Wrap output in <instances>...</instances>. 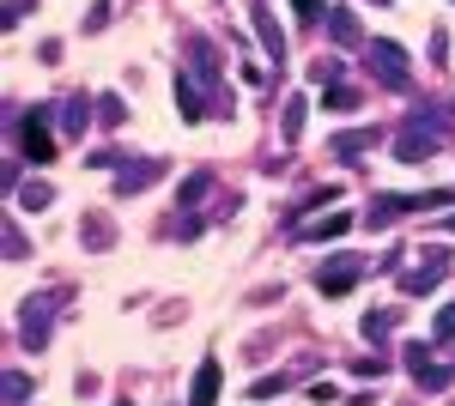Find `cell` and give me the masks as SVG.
Masks as SVG:
<instances>
[{"mask_svg": "<svg viewBox=\"0 0 455 406\" xmlns=\"http://www.w3.org/2000/svg\"><path fill=\"white\" fill-rule=\"evenodd\" d=\"M443 231H455V212H450V219H443Z\"/></svg>", "mask_w": 455, "mask_h": 406, "instance_id": "32", "label": "cell"}, {"mask_svg": "<svg viewBox=\"0 0 455 406\" xmlns=\"http://www.w3.org/2000/svg\"><path fill=\"white\" fill-rule=\"evenodd\" d=\"M407 370H413V382L431 388V394L455 382V364H431V358H425V346H407Z\"/></svg>", "mask_w": 455, "mask_h": 406, "instance_id": "9", "label": "cell"}, {"mask_svg": "<svg viewBox=\"0 0 455 406\" xmlns=\"http://www.w3.org/2000/svg\"><path fill=\"white\" fill-rule=\"evenodd\" d=\"M49 328H55V298H25V315H19L25 346H43V339H49Z\"/></svg>", "mask_w": 455, "mask_h": 406, "instance_id": "8", "label": "cell"}, {"mask_svg": "<svg viewBox=\"0 0 455 406\" xmlns=\"http://www.w3.org/2000/svg\"><path fill=\"white\" fill-rule=\"evenodd\" d=\"M352 225H358L352 212H328V219H315V225H298V237L304 243H328V237H347Z\"/></svg>", "mask_w": 455, "mask_h": 406, "instance_id": "16", "label": "cell"}, {"mask_svg": "<svg viewBox=\"0 0 455 406\" xmlns=\"http://www.w3.org/2000/svg\"><path fill=\"white\" fill-rule=\"evenodd\" d=\"M188 79H195L201 92H219V79H225L219 49H212V36H201V31H188Z\"/></svg>", "mask_w": 455, "mask_h": 406, "instance_id": "5", "label": "cell"}, {"mask_svg": "<svg viewBox=\"0 0 455 406\" xmlns=\"http://www.w3.org/2000/svg\"><path fill=\"white\" fill-rule=\"evenodd\" d=\"M49 201H55V188H49V182H25V188H19V206H25V212H43Z\"/></svg>", "mask_w": 455, "mask_h": 406, "instance_id": "21", "label": "cell"}, {"mask_svg": "<svg viewBox=\"0 0 455 406\" xmlns=\"http://www.w3.org/2000/svg\"><path fill=\"white\" fill-rule=\"evenodd\" d=\"M304 109H310L304 98H285V139H298V134H304Z\"/></svg>", "mask_w": 455, "mask_h": 406, "instance_id": "24", "label": "cell"}, {"mask_svg": "<svg viewBox=\"0 0 455 406\" xmlns=\"http://www.w3.org/2000/svg\"><path fill=\"white\" fill-rule=\"evenodd\" d=\"M364 339H383V334H395V309H364Z\"/></svg>", "mask_w": 455, "mask_h": 406, "instance_id": "20", "label": "cell"}, {"mask_svg": "<svg viewBox=\"0 0 455 406\" xmlns=\"http://www.w3.org/2000/svg\"><path fill=\"white\" fill-rule=\"evenodd\" d=\"M443 146H450V122L431 115V109H419V115H407V128L395 139V164H425V158L443 152Z\"/></svg>", "mask_w": 455, "mask_h": 406, "instance_id": "1", "label": "cell"}, {"mask_svg": "<svg viewBox=\"0 0 455 406\" xmlns=\"http://www.w3.org/2000/svg\"><path fill=\"white\" fill-rule=\"evenodd\" d=\"M31 388H36V382L25 370H6V406H25V401H31Z\"/></svg>", "mask_w": 455, "mask_h": 406, "instance_id": "22", "label": "cell"}, {"mask_svg": "<svg viewBox=\"0 0 455 406\" xmlns=\"http://www.w3.org/2000/svg\"><path fill=\"white\" fill-rule=\"evenodd\" d=\"M98 122H104V128H122V122H128V109H122V98H116V92H104V98H98Z\"/></svg>", "mask_w": 455, "mask_h": 406, "instance_id": "23", "label": "cell"}, {"mask_svg": "<svg viewBox=\"0 0 455 406\" xmlns=\"http://www.w3.org/2000/svg\"><path fill=\"white\" fill-rule=\"evenodd\" d=\"M109 176H116V195H140V188H152L164 176V158H122Z\"/></svg>", "mask_w": 455, "mask_h": 406, "instance_id": "7", "label": "cell"}, {"mask_svg": "<svg viewBox=\"0 0 455 406\" xmlns=\"http://www.w3.org/2000/svg\"><path fill=\"white\" fill-rule=\"evenodd\" d=\"M431 339H437V346H443V339H455V304L437 309V322H431Z\"/></svg>", "mask_w": 455, "mask_h": 406, "instance_id": "25", "label": "cell"}, {"mask_svg": "<svg viewBox=\"0 0 455 406\" xmlns=\"http://www.w3.org/2000/svg\"><path fill=\"white\" fill-rule=\"evenodd\" d=\"M358 279H364V261H334V267L315 273V291H322V298H347Z\"/></svg>", "mask_w": 455, "mask_h": 406, "instance_id": "10", "label": "cell"}, {"mask_svg": "<svg viewBox=\"0 0 455 406\" xmlns=\"http://www.w3.org/2000/svg\"><path fill=\"white\" fill-rule=\"evenodd\" d=\"M285 388V376H261V382H255V388H249V394H255V401H274V394H280Z\"/></svg>", "mask_w": 455, "mask_h": 406, "instance_id": "29", "label": "cell"}, {"mask_svg": "<svg viewBox=\"0 0 455 406\" xmlns=\"http://www.w3.org/2000/svg\"><path fill=\"white\" fill-rule=\"evenodd\" d=\"M291 12H304V19H315V12H322V0H291Z\"/></svg>", "mask_w": 455, "mask_h": 406, "instance_id": "31", "label": "cell"}, {"mask_svg": "<svg viewBox=\"0 0 455 406\" xmlns=\"http://www.w3.org/2000/svg\"><path fill=\"white\" fill-rule=\"evenodd\" d=\"M371 68H377V79H383L388 92H413V68H407V49H401V43L377 36V43H371Z\"/></svg>", "mask_w": 455, "mask_h": 406, "instance_id": "4", "label": "cell"}, {"mask_svg": "<svg viewBox=\"0 0 455 406\" xmlns=\"http://www.w3.org/2000/svg\"><path fill=\"white\" fill-rule=\"evenodd\" d=\"M328 109H358V92L352 85H328Z\"/></svg>", "mask_w": 455, "mask_h": 406, "instance_id": "26", "label": "cell"}, {"mask_svg": "<svg viewBox=\"0 0 455 406\" xmlns=\"http://www.w3.org/2000/svg\"><path fill=\"white\" fill-rule=\"evenodd\" d=\"M79 243H85V249H109V243H116V225H109L104 212H92V219L79 225Z\"/></svg>", "mask_w": 455, "mask_h": 406, "instance_id": "17", "label": "cell"}, {"mask_svg": "<svg viewBox=\"0 0 455 406\" xmlns=\"http://www.w3.org/2000/svg\"><path fill=\"white\" fill-rule=\"evenodd\" d=\"M377 139H383L377 128H347V134L328 139V158H347V164H352L358 152H377Z\"/></svg>", "mask_w": 455, "mask_h": 406, "instance_id": "11", "label": "cell"}, {"mask_svg": "<svg viewBox=\"0 0 455 406\" xmlns=\"http://www.w3.org/2000/svg\"><path fill=\"white\" fill-rule=\"evenodd\" d=\"M328 36H334L340 49H358V43H364V25H358V12H352V6H328Z\"/></svg>", "mask_w": 455, "mask_h": 406, "instance_id": "13", "label": "cell"}, {"mask_svg": "<svg viewBox=\"0 0 455 406\" xmlns=\"http://www.w3.org/2000/svg\"><path fill=\"white\" fill-rule=\"evenodd\" d=\"M25 255H31V249H25V231L6 225V261H25Z\"/></svg>", "mask_w": 455, "mask_h": 406, "instance_id": "27", "label": "cell"}, {"mask_svg": "<svg viewBox=\"0 0 455 406\" xmlns=\"http://www.w3.org/2000/svg\"><path fill=\"white\" fill-rule=\"evenodd\" d=\"M219 382H225V370H219V358H207V364L195 370V388H188V406H219Z\"/></svg>", "mask_w": 455, "mask_h": 406, "instance_id": "15", "label": "cell"}, {"mask_svg": "<svg viewBox=\"0 0 455 406\" xmlns=\"http://www.w3.org/2000/svg\"><path fill=\"white\" fill-rule=\"evenodd\" d=\"M443 273H450V255H443V249H425L419 267L401 273V291H407V298H425V291H437V285H443Z\"/></svg>", "mask_w": 455, "mask_h": 406, "instance_id": "6", "label": "cell"}, {"mask_svg": "<svg viewBox=\"0 0 455 406\" xmlns=\"http://www.w3.org/2000/svg\"><path fill=\"white\" fill-rule=\"evenodd\" d=\"M19 158L25 164H55V103H36L31 115L19 122Z\"/></svg>", "mask_w": 455, "mask_h": 406, "instance_id": "2", "label": "cell"}, {"mask_svg": "<svg viewBox=\"0 0 455 406\" xmlns=\"http://www.w3.org/2000/svg\"><path fill=\"white\" fill-rule=\"evenodd\" d=\"M92 115H98V103H85V98L55 103V128H61V134H85V128H92Z\"/></svg>", "mask_w": 455, "mask_h": 406, "instance_id": "14", "label": "cell"}, {"mask_svg": "<svg viewBox=\"0 0 455 406\" xmlns=\"http://www.w3.org/2000/svg\"><path fill=\"white\" fill-rule=\"evenodd\" d=\"M201 231H207V225H201L195 212H182V219H176V237H182V243H195V237H201Z\"/></svg>", "mask_w": 455, "mask_h": 406, "instance_id": "28", "label": "cell"}, {"mask_svg": "<svg viewBox=\"0 0 455 406\" xmlns=\"http://www.w3.org/2000/svg\"><path fill=\"white\" fill-rule=\"evenodd\" d=\"M176 115L195 128V122H207V98H201V85L188 79V73H176Z\"/></svg>", "mask_w": 455, "mask_h": 406, "instance_id": "12", "label": "cell"}, {"mask_svg": "<svg viewBox=\"0 0 455 406\" xmlns=\"http://www.w3.org/2000/svg\"><path fill=\"white\" fill-rule=\"evenodd\" d=\"M207 188H212V176H207V170H195V176L176 188V206H201V201H207Z\"/></svg>", "mask_w": 455, "mask_h": 406, "instance_id": "19", "label": "cell"}, {"mask_svg": "<svg viewBox=\"0 0 455 406\" xmlns=\"http://www.w3.org/2000/svg\"><path fill=\"white\" fill-rule=\"evenodd\" d=\"M352 370L364 376V382H371V376H377V382H383V370H388V358H358V364H352Z\"/></svg>", "mask_w": 455, "mask_h": 406, "instance_id": "30", "label": "cell"}, {"mask_svg": "<svg viewBox=\"0 0 455 406\" xmlns=\"http://www.w3.org/2000/svg\"><path fill=\"white\" fill-rule=\"evenodd\" d=\"M255 31H261V49H267L274 61H285V31L267 19V12H255Z\"/></svg>", "mask_w": 455, "mask_h": 406, "instance_id": "18", "label": "cell"}, {"mask_svg": "<svg viewBox=\"0 0 455 406\" xmlns=\"http://www.w3.org/2000/svg\"><path fill=\"white\" fill-rule=\"evenodd\" d=\"M419 206H455V188H431V195H377L371 212H364V225L377 231V225H395L401 212H419Z\"/></svg>", "mask_w": 455, "mask_h": 406, "instance_id": "3", "label": "cell"}]
</instances>
